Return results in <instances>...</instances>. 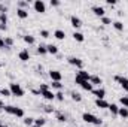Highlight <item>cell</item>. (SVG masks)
<instances>
[{"label":"cell","mask_w":128,"mask_h":127,"mask_svg":"<svg viewBox=\"0 0 128 127\" xmlns=\"http://www.w3.org/2000/svg\"><path fill=\"white\" fill-rule=\"evenodd\" d=\"M82 120H84L85 123H88V124H96V126H101V123H103L100 118H97L96 115L88 114V112H84V114H82Z\"/></svg>","instance_id":"cell-1"},{"label":"cell","mask_w":128,"mask_h":127,"mask_svg":"<svg viewBox=\"0 0 128 127\" xmlns=\"http://www.w3.org/2000/svg\"><path fill=\"white\" fill-rule=\"evenodd\" d=\"M3 109H4V112H8V114H10V115H15V117H18V118H22V117H24V111H22L21 108L8 105V106H4Z\"/></svg>","instance_id":"cell-2"},{"label":"cell","mask_w":128,"mask_h":127,"mask_svg":"<svg viewBox=\"0 0 128 127\" xmlns=\"http://www.w3.org/2000/svg\"><path fill=\"white\" fill-rule=\"evenodd\" d=\"M74 82L76 84H79L84 90H86V91H92L94 90V85L90 82V81H85V79H82V78H79L78 75H76V78H74Z\"/></svg>","instance_id":"cell-3"},{"label":"cell","mask_w":128,"mask_h":127,"mask_svg":"<svg viewBox=\"0 0 128 127\" xmlns=\"http://www.w3.org/2000/svg\"><path fill=\"white\" fill-rule=\"evenodd\" d=\"M9 90H10L12 96H16V97H22V96H24V90H22L21 85L16 84V82H12V84L9 85Z\"/></svg>","instance_id":"cell-4"},{"label":"cell","mask_w":128,"mask_h":127,"mask_svg":"<svg viewBox=\"0 0 128 127\" xmlns=\"http://www.w3.org/2000/svg\"><path fill=\"white\" fill-rule=\"evenodd\" d=\"M33 8H34V11L39 12V14H45V12H46V5H45L43 0H36V2L33 3Z\"/></svg>","instance_id":"cell-5"},{"label":"cell","mask_w":128,"mask_h":127,"mask_svg":"<svg viewBox=\"0 0 128 127\" xmlns=\"http://www.w3.org/2000/svg\"><path fill=\"white\" fill-rule=\"evenodd\" d=\"M115 81H116V82H118V84H119V85H121V87L128 93V78L121 76V75H116V76H115Z\"/></svg>","instance_id":"cell-6"},{"label":"cell","mask_w":128,"mask_h":127,"mask_svg":"<svg viewBox=\"0 0 128 127\" xmlns=\"http://www.w3.org/2000/svg\"><path fill=\"white\" fill-rule=\"evenodd\" d=\"M67 61H68V64H72V66H76L78 69H82V67H84V61H82L80 58H76V57H68V58H67Z\"/></svg>","instance_id":"cell-7"},{"label":"cell","mask_w":128,"mask_h":127,"mask_svg":"<svg viewBox=\"0 0 128 127\" xmlns=\"http://www.w3.org/2000/svg\"><path fill=\"white\" fill-rule=\"evenodd\" d=\"M49 76H51L52 81H58V82H61V78H63V75H61L60 70H51L49 72Z\"/></svg>","instance_id":"cell-8"},{"label":"cell","mask_w":128,"mask_h":127,"mask_svg":"<svg viewBox=\"0 0 128 127\" xmlns=\"http://www.w3.org/2000/svg\"><path fill=\"white\" fill-rule=\"evenodd\" d=\"M70 23H72V26H73L74 29H79V27L82 26L80 18H79V17H76V15H72V17H70Z\"/></svg>","instance_id":"cell-9"},{"label":"cell","mask_w":128,"mask_h":127,"mask_svg":"<svg viewBox=\"0 0 128 127\" xmlns=\"http://www.w3.org/2000/svg\"><path fill=\"white\" fill-rule=\"evenodd\" d=\"M96 106L98 109H107L109 108V103L104 99H96Z\"/></svg>","instance_id":"cell-10"},{"label":"cell","mask_w":128,"mask_h":127,"mask_svg":"<svg viewBox=\"0 0 128 127\" xmlns=\"http://www.w3.org/2000/svg\"><path fill=\"white\" fill-rule=\"evenodd\" d=\"M18 57H20L21 61H28V60H30V52H28V49H22V51L18 54Z\"/></svg>","instance_id":"cell-11"},{"label":"cell","mask_w":128,"mask_h":127,"mask_svg":"<svg viewBox=\"0 0 128 127\" xmlns=\"http://www.w3.org/2000/svg\"><path fill=\"white\" fill-rule=\"evenodd\" d=\"M92 12L96 14L97 17H104V14H106V11H104V8L103 6H92Z\"/></svg>","instance_id":"cell-12"},{"label":"cell","mask_w":128,"mask_h":127,"mask_svg":"<svg viewBox=\"0 0 128 127\" xmlns=\"http://www.w3.org/2000/svg\"><path fill=\"white\" fill-rule=\"evenodd\" d=\"M91 93H94L97 99H104L106 97V90L104 88H97V90H92Z\"/></svg>","instance_id":"cell-13"},{"label":"cell","mask_w":128,"mask_h":127,"mask_svg":"<svg viewBox=\"0 0 128 127\" xmlns=\"http://www.w3.org/2000/svg\"><path fill=\"white\" fill-rule=\"evenodd\" d=\"M46 51H48V54H52V55H57L58 54V46L57 45H46Z\"/></svg>","instance_id":"cell-14"},{"label":"cell","mask_w":128,"mask_h":127,"mask_svg":"<svg viewBox=\"0 0 128 127\" xmlns=\"http://www.w3.org/2000/svg\"><path fill=\"white\" fill-rule=\"evenodd\" d=\"M78 76L82 78V79H85V81H90V78H91V75H90L86 70H84V69H79V70H78Z\"/></svg>","instance_id":"cell-15"},{"label":"cell","mask_w":128,"mask_h":127,"mask_svg":"<svg viewBox=\"0 0 128 127\" xmlns=\"http://www.w3.org/2000/svg\"><path fill=\"white\" fill-rule=\"evenodd\" d=\"M16 15H18L21 20H26V18L28 17V11H27V9H20V8H18V11H16Z\"/></svg>","instance_id":"cell-16"},{"label":"cell","mask_w":128,"mask_h":127,"mask_svg":"<svg viewBox=\"0 0 128 127\" xmlns=\"http://www.w3.org/2000/svg\"><path fill=\"white\" fill-rule=\"evenodd\" d=\"M90 82H91L92 85H100L103 81H101V78H100V76H97V75H91V78H90Z\"/></svg>","instance_id":"cell-17"},{"label":"cell","mask_w":128,"mask_h":127,"mask_svg":"<svg viewBox=\"0 0 128 127\" xmlns=\"http://www.w3.org/2000/svg\"><path fill=\"white\" fill-rule=\"evenodd\" d=\"M40 96H43L46 100H54L55 99V94H54V91H51V90H48V91H43Z\"/></svg>","instance_id":"cell-18"},{"label":"cell","mask_w":128,"mask_h":127,"mask_svg":"<svg viewBox=\"0 0 128 127\" xmlns=\"http://www.w3.org/2000/svg\"><path fill=\"white\" fill-rule=\"evenodd\" d=\"M110 112H112V115H118V111H119V106L118 105H115V103H109V108H107Z\"/></svg>","instance_id":"cell-19"},{"label":"cell","mask_w":128,"mask_h":127,"mask_svg":"<svg viewBox=\"0 0 128 127\" xmlns=\"http://www.w3.org/2000/svg\"><path fill=\"white\" fill-rule=\"evenodd\" d=\"M54 36H55L58 40H63L64 37H66V33H64L63 30H60V29H57V30L54 32Z\"/></svg>","instance_id":"cell-20"},{"label":"cell","mask_w":128,"mask_h":127,"mask_svg":"<svg viewBox=\"0 0 128 127\" xmlns=\"http://www.w3.org/2000/svg\"><path fill=\"white\" fill-rule=\"evenodd\" d=\"M73 39L78 40V42H84V40H85V36H84L82 33H79V32H74L73 33Z\"/></svg>","instance_id":"cell-21"},{"label":"cell","mask_w":128,"mask_h":127,"mask_svg":"<svg viewBox=\"0 0 128 127\" xmlns=\"http://www.w3.org/2000/svg\"><path fill=\"white\" fill-rule=\"evenodd\" d=\"M22 39H24V42L28 43V45H33V43H34V36H32V34H26Z\"/></svg>","instance_id":"cell-22"},{"label":"cell","mask_w":128,"mask_h":127,"mask_svg":"<svg viewBox=\"0 0 128 127\" xmlns=\"http://www.w3.org/2000/svg\"><path fill=\"white\" fill-rule=\"evenodd\" d=\"M118 115H121L122 118H128V108H119Z\"/></svg>","instance_id":"cell-23"},{"label":"cell","mask_w":128,"mask_h":127,"mask_svg":"<svg viewBox=\"0 0 128 127\" xmlns=\"http://www.w3.org/2000/svg\"><path fill=\"white\" fill-rule=\"evenodd\" d=\"M51 87H52V88H55V90H58V91H61V90H63V84H61V82H58V81H52Z\"/></svg>","instance_id":"cell-24"},{"label":"cell","mask_w":128,"mask_h":127,"mask_svg":"<svg viewBox=\"0 0 128 127\" xmlns=\"http://www.w3.org/2000/svg\"><path fill=\"white\" fill-rule=\"evenodd\" d=\"M45 123H46V120H45V118H42V117H40V118H36V120H34V126L43 127V126H45Z\"/></svg>","instance_id":"cell-25"},{"label":"cell","mask_w":128,"mask_h":127,"mask_svg":"<svg viewBox=\"0 0 128 127\" xmlns=\"http://www.w3.org/2000/svg\"><path fill=\"white\" fill-rule=\"evenodd\" d=\"M113 27H115V30H118V32H122V30H124V24H122L121 21H115V23H113Z\"/></svg>","instance_id":"cell-26"},{"label":"cell","mask_w":128,"mask_h":127,"mask_svg":"<svg viewBox=\"0 0 128 127\" xmlns=\"http://www.w3.org/2000/svg\"><path fill=\"white\" fill-rule=\"evenodd\" d=\"M37 54H40V55H45V54H48V51H46V46H45V45H39V46H37Z\"/></svg>","instance_id":"cell-27"},{"label":"cell","mask_w":128,"mask_h":127,"mask_svg":"<svg viewBox=\"0 0 128 127\" xmlns=\"http://www.w3.org/2000/svg\"><path fill=\"white\" fill-rule=\"evenodd\" d=\"M14 45V39L12 37H4V46L6 48H10Z\"/></svg>","instance_id":"cell-28"},{"label":"cell","mask_w":128,"mask_h":127,"mask_svg":"<svg viewBox=\"0 0 128 127\" xmlns=\"http://www.w3.org/2000/svg\"><path fill=\"white\" fill-rule=\"evenodd\" d=\"M24 124H26V126H33V124H34V118L26 117V118H24Z\"/></svg>","instance_id":"cell-29"},{"label":"cell","mask_w":128,"mask_h":127,"mask_svg":"<svg viewBox=\"0 0 128 127\" xmlns=\"http://www.w3.org/2000/svg\"><path fill=\"white\" fill-rule=\"evenodd\" d=\"M72 99H73L74 102H80V100H82V96L79 94V93H76V91H73V93H72Z\"/></svg>","instance_id":"cell-30"},{"label":"cell","mask_w":128,"mask_h":127,"mask_svg":"<svg viewBox=\"0 0 128 127\" xmlns=\"http://www.w3.org/2000/svg\"><path fill=\"white\" fill-rule=\"evenodd\" d=\"M57 120H58L60 123H66V121H67V117H66L64 114H61V112H58V114H57Z\"/></svg>","instance_id":"cell-31"},{"label":"cell","mask_w":128,"mask_h":127,"mask_svg":"<svg viewBox=\"0 0 128 127\" xmlns=\"http://www.w3.org/2000/svg\"><path fill=\"white\" fill-rule=\"evenodd\" d=\"M0 94L4 96V97H8V96H12V93H10L9 88H2V90H0Z\"/></svg>","instance_id":"cell-32"},{"label":"cell","mask_w":128,"mask_h":127,"mask_svg":"<svg viewBox=\"0 0 128 127\" xmlns=\"http://www.w3.org/2000/svg\"><path fill=\"white\" fill-rule=\"evenodd\" d=\"M121 105L124 108H128V96H122L121 97Z\"/></svg>","instance_id":"cell-33"},{"label":"cell","mask_w":128,"mask_h":127,"mask_svg":"<svg viewBox=\"0 0 128 127\" xmlns=\"http://www.w3.org/2000/svg\"><path fill=\"white\" fill-rule=\"evenodd\" d=\"M49 90V85L48 84H40V87H39V91H40V94L43 93V91H48Z\"/></svg>","instance_id":"cell-34"},{"label":"cell","mask_w":128,"mask_h":127,"mask_svg":"<svg viewBox=\"0 0 128 127\" xmlns=\"http://www.w3.org/2000/svg\"><path fill=\"white\" fill-rule=\"evenodd\" d=\"M6 23H8V15L6 14H0V24L6 26Z\"/></svg>","instance_id":"cell-35"},{"label":"cell","mask_w":128,"mask_h":127,"mask_svg":"<svg viewBox=\"0 0 128 127\" xmlns=\"http://www.w3.org/2000/svg\"><path fill=\"white\" fill-rule=\"evenodd\" d=\"M18 6H20V9H26V8H28V2H20Z\"/></svg>","instance_id":"cell-36"},{"label":"cell","mask_w":128,"mask_h":127,"mask_svg":"<svg viewBox=\"0 0 128 127\" xmlns=\"http://www.w3.org/2000/svg\"><path fill=\"white\" fill-rule=\"evenodd\" d=\"M101 23L107 26V24H112V20H110V18H107V17H103V18H101Z\"/></svg>","instance_id":"cell-37"},{"label":"cell","mask_w":128,"mask_h":127,"mask_svg":"<svg viewBox=\"0 0 128 127\" xmlns=\"http://www.w3.org/2000/svg\"><path fill=\"white\" fill-rule=\"evenodd\" d=\"M55 99H57V100H60V102H63V100H64V94L61 93V91H58V93L55 94Z\"/></svg>","instance_id":"cell-38"},{"label":"cell","mask_w":128,"mask_h":127,"mask_svg":"<svg viewBox=\"0 0 128 127\" xmlns=\"http://www.w3.org/2000/svg\"><path fill=\"white\" fill-rule=\"evenodd\" d=\"M43 109H45V112H48V114H51V112L54 111V108H52V106H49V105H46V106H43Z\"/></svg>","instance_id":"cell-39"},{"label":"cell","mask_w":128,"mask_h":127,"mask_svg":"<svg viewBox=\"0 0 128 127\" xmlns=\"http://www.w3.org/2000/svg\"><path fill=\"white\" fill-rule=\"evenodd\" d=\"M40 36L46 39V37H49V32L48 30H40Z\"/></svg>","instance_id":"cell-40"},{"label":"cell","mask_w":128,"mask_h":127,"mask_svg":"<svg viewBox=\"0 0 128 127\" xmlns=\"http://www.w3.org/2000/svg\"><path fill=\"white\" fill-rule=\"evenodd\" d=\"M6 12H8V8L3 3H0V14H6Z\"/></svg>","instance_id":"cell-41"},{"label":"cell","mask_w":128,"mask_h":127,"mask_svg":"<svg viewBox=\"0 0 128 127\" xmlns=\"http://www.w3.org/2000/svg\"><path fill=\"white\" fill-rule=\"evenodd\" d=\"M51 6H60V2L58 0H51Z\"/></svg>","instance_id":"cell-42"},{"label":"cell","mask_w":128,"mask_h":127,"mask_svg":"<svg viewBox=\"0 0 128 127\" xmlns=\"http://www.w3.org/2000/svg\"><path fill=\"white\" fill-rule=\"evenodd\" d=\"M107 5H116V0H106Z\"/></svg>","instance_id":"cell-43"},{"label":"cell","mask_w":128,"mask_h":127,"mask_svg":"<svg viewBox=\"0 0 128 127\" xmlns=\"http://www.w3.org/2000/svg\"><path fill=\"white\" fill-rule=\"evenodd\" d=\"M0 48H6L4 46V39H2V37H0Z\"/></svg>","instance_id":"cell-44"},{"label":"cell","mask_w":128,"mask_h":127,"mask_svg":"<svg viewBox=\"0 0 128 127\" xmlns=\"http://www.w3.org/2000/svg\"><path fill=\"white\" fill-rule=\"evenodd\" d=\"M32 93H33V94H36V96L40 94V91H39V90H32Z\"/></svg>","instance_id":"cell-45"},{"label":"cell","mask_w":128,"mask_h":127,"mask_svg":"<svg viewBox=\"0 0 128 127\" xmlns=\"http://www.w3.org/2000/svg\"><path fill=\"white\" fill-rule=\"evenodd\" d=\"M0 30H6V26L4 24H0Z\"/></svg>","instance_id":"cell-46"},{"label":"cell","mask_w":128,"mask_h":127,"mask_svg":"<svg viewBox=\"0 0 128 127\" xmlns=\"http://www.w3.org/2000/svg\"><path fill=\"white\" fill-rule=\"evenodd\" d=\"M3 108H4V105H3V102H2V100H0V111H2V109H3Z\"/></svg>","instance_id":"cell-47"},{"label":"cell","mask_w":128,"mask_h":127,"mask_svg":"<svg viewBox=\"0 0 128 127\" xmlns=\"http://www.w3.org/2000/svg\"><path fill=\"white\" fill-rule=\"evenodd\" d=\"M0 127H8V126H4V124H3V123H0Z\"/></svg>","instance_id":"cell-48"},{"label":"cell","mask_w":128,"mask_h":127,"mask_svg":"<svg viewBox=\"0 0 128 127\" xmlns=\"http://www.w3.org/2000/svg\"><path fill=\"white\" fill-rule=\"evenodd\" d=\"M32 127H39V126H34V124H33V126H32Z\"/></svg>","instance_id":"cell-49"},{"label":"cell","mask_w":128,"mask_h":127,"mask_svg":"<svg viewBox=\"0 0 128 127\" xmlns=\"http://www.w3.org/2000/svg\"><path fill=\"white\" fill-rule=\"evenodd\" d=\"M0 67H2V64H0Z\"/></svg>","instance_id":"cell-50"}]
</instances>
